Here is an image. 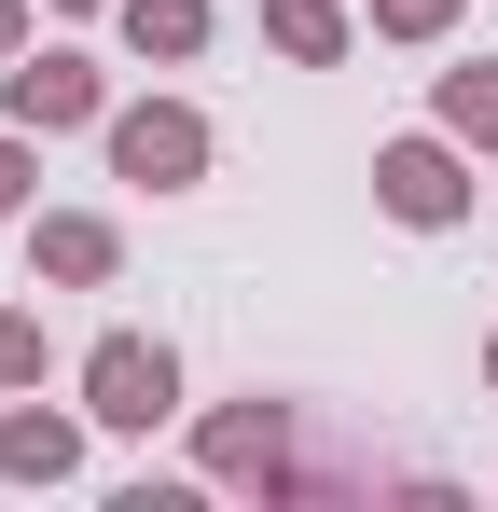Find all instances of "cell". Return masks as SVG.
<instances>
[{
    "label": "cell",
    "mask_w": 498,
    "mask_h": 512,
    "mask_svg": "<svg viewBox=\"0 0 498 512\" xmlns=\"http://www.w3.org/2000/svg\"><path fill=\"white\" fill-rule=\"evenodd\" d=\"M83 416H97V429H153V416H180V360H166L153 333H111L97 360H83Z\"/></svg>",
    "instance_id": "6da1fadb"
},
{
    "label": "cell",
    "mask_w": 498,
    "mask_h": 512,
    "mask_svg": "<svg viewBox=\"0 0 498 512\" xmlns=\"http://www.w3.org/2000/svg\"><path fill=\"white\" fill-rule=\"evenodd\" d=\"M111 167L139 180V194H180V180L208 167V125L166 111V97H153V111H111Z\"/></svg>",
    "instance_id": "7a4b0ae2"
},
{
    "label": "cell",
    "mask_w": 498,
    "mask_h": 512,
    "mask_svg": "<svg viewBox=\"0 0 498 512\" xmlns=\"http://www.w3.org/2000/svg\"><path fill=\"white\" fill-rule=\"evenodd\" d=\"M374 194H388L402 222H457V208H471V180H457L443 139H388V153H374Z\"/></svg>",
    "instance_id": "3957f363"
},
{
    "label": "cell",
    "mask_w": 498,
    "mask_h": 512,
    "mask_svg": "<svg viewBox=\"0 0 498 512\" xmlns=\"http://www.w3.org/2000/svg\"><path fill=\"white\" fill-rule=\"evenodd\" d=\"M83 111H97V70L83 56H28L14 70V125H83Z\"/></svg>",
    "instance_id": "277c9868"
},
{
    "label": "cell",
    "mask_w": 498,
    "mask_h": 512,
    "mask_svg": "<svg viewBox=\"0 0 498 512\" xmlns=\"http://www.w3.org/2000/svg\"><path fill=\"white\" fill-rule=\"evenodd\" d=\"M111 222H42V277H70V291H97V277H111Z\"/></svg>",
    "instance_id": "5b68a950"
},
{
    "label": "cell",
    "mask_w": 498,
    "mask_h": 512,
    "mask_svg": "<svg viewBox=\"0 0 498 512\" xmlns=\"http://www.w3.org/2000/svg\"><path fill=\"white\" fill-rule=\"evenodd\" d=\"M0 471H14V485H56V471H70V429L56 416H0Z\"/></svg>",
    "instance_id": "8992f818"
},
{
    "label": "cell",
    "mask_w": 498,
    "mask_h": 512,
    "mask_svg": "<svg viewBox=\"0 0 498 512\" xmlns=\"http://www.w3.org/2000/svg\"><path fill=\"white\" fill-rule=\"evenodd\" d=\"M125 42L139 56H194L208 42V0H125Z\"/></svg>",
    "instance_id": "52a82bcc"
},
{
    "label": "cell",
    "mask_w": 498,
    "mask_h": 512,
    "mask_svg": "<svg viewBox=\"0 0 498 512\" xmlns=\"http://www.w3.org/2000/svg\"><path fill=\"white\" fill-rule=\"evenodd\" d=\"M263 28H277L291 56H346V14H332V0H263Z\"/></svg>",
    "instance_id": "ba28073f"
},
{
    "label": "cell",
    "mask_w": 498,
    "mask_h": 512,
    "mask_svg": "<svg viewBox=\"0 0 498 512\" xmlns=\"http://www.w3.org/2000/svg\"><path fill=\"white\" fill-rule=\"evenodd\" d=\"M443 125H457V139H485V153H498V70H457V84H443Z\"/></svg>",
    "instance_id": "9c48e42d"
},
{
    "label": "cell",
    "mask_w": 498,
    "mask_h": 512,
    "mask_svg": "<svg viewBox=\"0 0 498 512\" xmlns=\"http://www.w3.org/2000/svg\"><path fill=\"white\" fill-rule=\"evenodd\" d=\"M263 457H277V416H222L208 429V471H263Z\"/></svg>",
    "instance_id": "30bf717a"
},
{
    "label": "cell",
    "mask_w": 498,
    "mask_h": 512,
    "mask_svg": "<svg viewBox=\"0 0 498 512\" xmlns=\"http://www.w3.org/2000/svg\"><path fill=\"white\" fill-rule=\"evenodd\" d=\"M42 374V319H0V388H28Z\"/></svg>",
    "instance_id": "8fae6325"
},
{
    "label": "cell",
    "mask_w": 498,
    "mask_h": 512,
    "mask_svg": "<svg viewBox=\"0 0 498 512\" xmlns=\"http://www.w3.org/2000/svg\"><path fill=\"white\" fill-rule=\"evenodd\" d=\"M443 14H457V0H374V28H402V42H429Z\"/></svg>",
    "instance_id": "7c38bea8"
},
{
    "label": "cell",
    "mask_w": 498,
    "mask_h": 512,
    "mask_svg": "<svg viewBox=\"0 0 498 512\" xmlns=\"http://www.w3.org/2000/svg\"><path fill=\"white\" fill-rule=\"evenodd\" d=\"M0 208H28V153L14 139H0Z\"/></svg>",
    "instance_id": "4fadbf2b"
},
{
    "label": "cell",
    "mask_w": 498,
    "mask_h": 512,
    "mask_svg": "<svg viewBox=\"0 0 498 512\" xmlns=\"http://www.w3.org/2000/svg\"><path fill=\"white\" fill-rule=\"evenodd\" d=\"M0 56H14V0H0Z\"/></svg>",
    "instance_id": "5bb4252c"
},
{
    "label": "cell",
    "mask_w": 498,
    "mask_h": 512,
    "mask_svg": "<svg viewBox=\"0 0 498 512\" xmlns=\"http://www.w3.org/2000/svg\"><path fill=\"white\" fill-rule=\"evenodd\" d=\"M485 374H498V346H485Z\"/></svg>",
    "instance_id": "9a60e30c"
}]
</instances>
